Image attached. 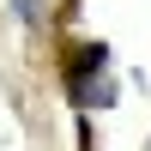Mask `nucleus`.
<instances>
[{
    "label": "nucleus",
    "instance_id": "obj_1",
    "mask_svg": "<svg viewBox=\"0 0 151 151\" xmlns=\"http://www.w3.org/2000/svg\"><path fill=\"white\" fill-rule=\"evenodd\" d=\"M103 60H109V48H103V42H79V48L67 55V91H73V103H85V109L115 103V85H109Z\"/></svg>",
    "mask_w": 151,
    "mask_h": 151
},
{
    "label": "nucleus",
    "instance_id": "obj_2",
    "mask_svg": "<svg viewBox=\"0 0 151 151\" xmlns=\"http://www.w3.org/2000/svg\"><path fill=\"white\" fill-rule=\"evenodd\" d=\"M12 12H18L24 24H42V0H12Z\"/></svg>",
    "mask_w": 151,
    "mask_h": 151
}]
</instances>
